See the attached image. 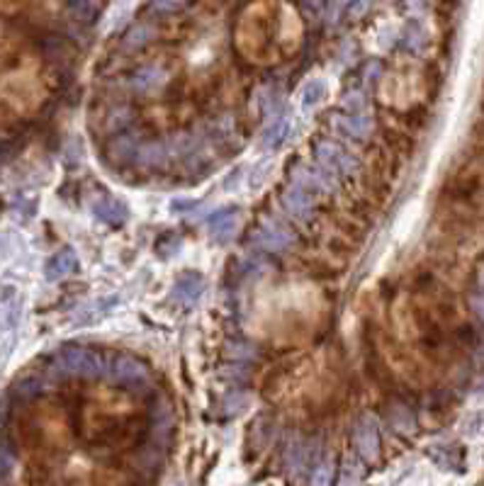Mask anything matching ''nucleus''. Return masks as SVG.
Here are the masks:
<instances>
[{"mask_svg":"<svg viewBox=\"0 0 484 486\" xmlns=\"http://www.w3.org/2000/svg\"><path fill=\"white\" fill-rule=\"evenodd\" d=\"M329 321V302L312 282H277L255 292L248 304L251 336L275 348L312 346Z\"/></svg>","mask_w":484,"mask_h":486,"instance_id":"3","label":"nucleus"},{"mask_svg":"<svg viewBox=\"0 0 484 486\" xmlns=\"http://www.w3.org/2000/svg\"><path fill=\"white\" fill-rule=\"evenodd\" d=\"M341 377L331 360L324 355L297 358L282 368L268 385V397L273 404L285 409V414L309 416L319 414L339 394Z\"/></svg>","mask_w":484,"mask_h":486,"instance_id":"5","label":"nucleus"},{"mask_svg":"<svg viewBox=\"0 0 484 486\" xmlns=\"http://www.w3.org/2000/svg\"><path fill=\"white\" fill-rule=\"evenodd\" d=\"M71 436L81 440L88 455L119 457L139 448L149 433V409L144 399L107 382H83L68 394Z\"/></svg>","mask_w":484,"mask_h":486,"instance_id":"2","label":"nucleus"},{"mask_svg":"<svg viewBox=\"0 0 484 486\" xmlns=\"http://www.w3.org/2000/svg\"><path fill=\"white\" fill-rule=\"evenodd\" d=\"M472 328L458 324V306L441 294L431 275H417L407 292L390 299L380 324V355L395 372L424 380L429 368L448 363L451 350L472 338Z\"/></svg>","mask_w":484,"mask_h":486,"instance_id":"1","label":"nucleus"},{"mask_svg":"<svg viewBox=\"0 0 484 486\" xmlns=\"http://www.w3.org/2000/svg\"><path fill=\"white\" fill-rule=\"evenodd\" d=\"M304 42V25L287 5L255 3L238 17L234 30L236 56L248 66L273 68L295 59Z\"/></svg>","mask_w":484,"mask_h":486,"instance_id":"4","label":"nucleus"}]
</instances>
